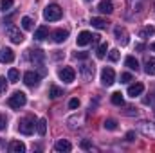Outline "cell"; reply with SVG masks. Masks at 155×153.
<instances>
[{"label": "cell", "mask_w": 155, "mask_h": 153, "mask_svg": "<svg viewBox=\"0 0 155 153\" xmlns=\"http://www.w3.org/2000/svg\"><path fill=\"white\" fill-rule=\"evenodd\" d=\"M61 15H63V11H61V7L58 4H51V5H47L43 9V18L47 22H56V20L61 18Z\"/></svg>", "instance_id": "6da1fadb"}, {"label": "cell", "mask_w": 155, "mask_h": 153, "mask_svg": "<svg viewBox=\"0 0 155 153\" xmlns=\"http://www.w3.org/2000/svg\"><path fill=\"white\" fill-rule=\"evenodd\" d=\"M36 121H35V117H24V119H20V122H18V130H20V133H24V135H31L33 132H35V124Z\"/></svg>", "instance_id": "7a4b0ae2"}, {"label": "cell", "mask_w": 155, "mask_h": 153, "mask_svg": "<svg viewBox=\"0 0 155 153\" xmlns=\"http://www.w3.org/2000/svg\"><path fill=\"white\" fill-rule=\"evenodd\" d=\"M25 103H27V96L24 94V92H15L9 99H7V105L11 106V108H22V106H25Z\"/></svg>", "instance_id": "3957f363"}, {"label": "cell", "mask_w": 155, "mask_h": 153, "mask_svg": "<svg viewBox=\"0 0 155 153\" xmlns=\"http://www.w3.org/2000/svg\"><path fill=\"white\" fill-rule=\"evenodd\" d=\"M114 81H116V72H114V69H112V67H105V69L101 70V83H103L105 86H110V85H114Z\"/></svg>", "instance_id": "277c9868"}, {"label": "cell", "mask_w": 155, "mask_h": 153, "mask_svg": "<svg viewBox=\"0 0 155 153\" xmlns=\"http://www.w3.org/2000/svg\"><path fill=\"white\" fill-rule=\"evenodd\" d=\"M58 76H60V79H61L63 83H72L74 77H76V70H74L72 67H61V69L58 70Z\"/></svg>", "instance_id": "5b68a950"}, {"label": "cell", "mask_w": 155, "mask_h": 153, "mask_svg": "<svg viewBox=\"0 0 155 153\" xmlns=\"http://www.w3.org/2000/svg\"><path fill=\"white\" fill-rule=\"evenodd\" d=\"M137 126H139L141 133H144V135H146V137H150V139H155V124H153V122H148V121H141Z\"/></svg>", "instance_id": "8992f818"}, {"label": "cell", "mask_w": 155, "mask_h": 153, "mask_svg": "<svg viewBox=\"0 0 155 153\" xmlns=\"http://www.w3.org/2000/svg\"><path fill=\"white\" fill-rule=\"evenodd\" d=\"M7 36H9V40H11L13 43H22V41H24L22 31H20L18 27H15V25H9V27H7Z\"/></svg>", "instance_id": "52a82bcc"}, {"label": "cell", "mask_w": 155, "mask_h": 153, "mask_svg": "<svg viewBox=\"0 0 155 153\" xmlns=\"http://www.w3.org/2000/svg\"><path fill=\"white\" fill-rule=\"evenodd\" d=\"M24 83H25L27 86H31V88L38 86V83H40V72H33V70L25 72V74H24Z\"/></svg>", "instance_id": "ba28073f"}, {"label": "cell", "mask_w": 155, "mask_h": 153, "mask_svg": "<svg viewBox=\"0 0 155 153\" xmlns=\"http://www.w3.org/2000/svg\"><path fill=\"white\" fill-rule=\"evenodd\" d=\"M114 34H116V40L123 45V47H124V45H128V41H130V40H128V31H126L124 27H121V25L116 27V29H114Z\"/></svg>", "instance_id": "9c48e42d"}, {"label": "cell", "mask_w": 155, "mask_h": 153, "mask_svg": "<svg viewBox=\"0 0 155 153\" xmlns=\"http://www.w3.org/2000/svg\"><path fill=\"white\" fill-rule=\"evenodd\" d=\"M79 74H81V77L85 79V81H90L92 77H94V67L92 65H81L79 67Z\"/></svg>", "instance_id": "30bf717a"}, {"label": "cell", "mask_w": 155, "mask_h": 153, "mask_svg": "<svg viewBox=\"0 0 155 153\" xmlns=\"http://www.w3.org/2000/svg\"><path fill=\"white\" fill-rule=\"evenodd\" d=\"M143 92H144V85H143V83H134V85L128 86V96H130V97H137V96H141Z\"/></svg>", "instance_id": "8fae6325"}, {"label": "cell", "mask_w": 155, "mask_h": 153, "mask_svg": "<svg viewBox=\"0 0 155 153\" xmlns=\"http://www.w3.org/2000/svg\"><path fill=\"white\" fill-rule=\"evenodd\" d=\"M15 60V52L9 49V47H4L2 50H0V61L2 63H11Z\"/></svg>", "instance_id": "7c38bea8"}, {"label": "cell", "mask_w": 155, "mask_h": 153, "mask_svg": "<svg viewBox=\"0 0 155 153\" xmlns=\"http://www.w3.org/2000/svg\"><path fill=\"white\" fill-rule=\"evenodd\" d=\"M67 38H69V31H67V29H56V31L52 33V40H54L56 43H63Z\"/></svg>", "instance_id": "4fadbf2b"}, {"label": "cell", "mask_w": 155, "mask_h": 153, "mask_svg": "<svg viewBox=\"0 0 155 153\" xmlns=\"http://www.w3.org/2000/svg\"><path fill=\"white\" fill-rule=\"evenodd\" d=\"M78 45L79 47H85V45H88L90 41H92V34L88 33V31H81L79 34H78Z\"/></svg>", "instance_id": "5bb4252c"}, {"label": "cell", "mask_w": 155, "mask_h": 153, "mask_svg": "<svg viewBox=\"0 0 155 153\" xmlns=\"http://www.w3.org/2000/svg\"><path fill=\"white\" fill-rule=\"evenodd\" d=\"M97 9H99L103 15H112V13H114V4H112L110 0H103V2H99Z\"/></svg>", "instance_id": "9a60e30c"}, {"label": "cell", "mask_w": 155, "mask_h": 153, "mask_svg": "<svg viewBox=\"0 0 155 153\" xmlns=\"http://www.w3.org/2000/svg\"><path fill=\"white\" fill-rule=\"evenodd\" d=\"M54 150L56 151H60V153H67V151H71L72 150V146H71V142L69 141H65V139H61V141H58L56 144H54Z\"/></svg>", "instance_id": "2e32d148"}, {"label": "cell", "mask_w": 155, "mask_h": 153, "mask_svg": "<svg viewBox=\"0 0 155 153\" xmlns=\"http://www.w3.org/2000/svg\"><path fill=\"white\" fill-rule=\"evenodd\" d=\"M29 52H31V60H33L36 65H43V60H45V54H43V50L35 49V50H29Z\"/></svg>", "instance_id": "e0dca14e"}, {"label": "cell", "mask_w": 155, "mask_h": 153, "mask_svg": "<svg viewBox=\"0 0 155 153\" xmlns=\"http://www.w3.org/2000/svg\"><path fill=\"white\" fill-rule=\"evenodd\" d=\"M90 24H92V27H96V29H107V27H108V20H107V18H99V16H94V18L90 20Z\"/></svg>", "instance_id": "ac0fdd59"}, {"label": "cell", "mask_w": 155, "mask_h": 153, "mask_svg": "<svg viewBox=\"0 0 155 153\" xmlns=\"http://www.w3.org/2000/svg\"><path fill=\"white\" fill-rule=\"evenodd\" d=\"M9 151L24 153V151H25V144H24V142H20V141H13V142L9 144Z\"/></svg>", "instance_id": "d6986e66"}, {"label": "cell", "mask_w": 155, "mask_h": 153, "mask_svg": "<svg viewBox=\"0 0 155 153\" xmlns=\"http://www.w3.org/2000/svg\"><path fill=\"white\" fill-rule=\"evenodd\" d=\"M49 38V29L45 27V25H41V27H38L36 31H35V40H38V41H41V40Z\"/></svg>", "instance_id": "ffe728a7"}, {"label": "cell", "mask_w": 155, "mask_h": 153, "mask_svg": "<svg viewBox=\"0 0 155 153\" xmlns=\"http://www.w3.org/2000/svg\"><path fill=\"white\" fill-rule=\"evenodd\" d=\"M124 65H126V67H128L130 70H135V72L139 70V61H137V60H135L134 56H128V58L124 60Z\"/></svg>", "instance_id": "44dd1931"}, {"label": "cell", "mask_w": 155, "mask_h": 153, "mask_svg": "<svg viewBox=\"0 0 155 153\" xmlns=\"http://www.w3.org/2000/svg\"><path fill=\"white\" fill-rule=\"evenodd\" d=\"M144 72H146L148 76H155V58H148V60H146Z\"/></svg>", "instance_id": "7402d4cb"}, {"label": "cell", "mask_w": 155, "mask_h": 153, "mask_svg": "<svg viewBox=\"0 0 155 153\" xmlns=\"http://www.w3.org/2000/svg\"><path fill=\"white\" fill-rule=\"evenodd\" d=\"M152 34H155L153 25H146V27H143V29L139 31V38H148V36H152Z\"/></svg>", "instance_id": "603a6c76"}, {"label": "cell", "mask_w": 155, "mask_h": 153, "mask_svg": "<svg viewBox=\"0 0 155 153\" xmlns=\"http://www.w3.org/2000/svg\"><path fill=\"white\" fill-rule=\"evenodd\" d=\"M49 96H51L52 99H56V97H60V96H63V90H61L60 86H56V85H52V86L49 88Z\"/></svg>", "instance_id": "cb8c5ba5"}, {"label": "cell", "mask_w": 155, "mask_h": 153, "mask_svg": "<svg viewBox=\"0 0 155 153\" xmlns=\"http://www.w3.org/2000/svg\"><path fill=\"white\" fill-rule=\"evenodd\" d=\"M36 130H38V133L43 137L45 135V132H47V121L45 119H38V122H36Z\"/></svg>", "instance_id": "d4e9b609"}, {"label": "cell", "mask_w": 155, "mask_h": 153, "mask_svg": "<svg viewBox=\"0 0 155 153\" xmlns=\"http://www.w3.org/2000/svg\"><path fill=\"white\" fill-rule=\"evenodd\" d=\"M107 50H108V43H101L97 47V50H96V56L97 58H105L107 56Z\"/></svg>", "instance_id": "484cf974"}, {"label": "cell", "mask_w": 155, "mask_h": 153, "mask_svg": "<svg viewBox=\"0 0 155 153\" xmlns=\"http://www.w3.org/2000/svg\"><path fill=\"white\" fill-rule=\"evenodd\" d=\"M112 103H114L116 106H123L124 101H123V94H121V92H114V94H112Z\"/></svg>", "instance_id": "4316f807"}, {"label": "cell", "mask_w": 155, "mask_h": 153, "mask_svg": "<svg viewBox=\"0 0 155 153\" xmlns=\"http://www.w3.org/2000/svg\"><path fill=\"white\" fill-rule=\"evenodd\" d=\"M7 77H9V81H11V83H16V81L20 79V72H18L16 69H11V70L7 72Z\"/></svg>", "instance_id": "83f0119b"}, {"label": "cell", "mask_w": 155, "mask_h": 153, "mask_svg": "<svg viewBox=\"0 0 155 153\" xmlns=\"http://www.w3.org/2000/svg\"><path fill=\"white\" fill-rule=\"evenodd\" d=\"M103 126H105V130H110V132H112V130L117 128V121L116 119H107V121L103 122Z\"/></svg>", "instance_id": "f1b7e54d"}, {"label": "cell", "mask_w": 155, "mask_h": 153, "mask_svg": "<svg viewBox=\"0 0 155 153\" xmlns=\"http://www.w3.org/2000/svg\"><path fill=\"white\" fill-rule=\"evenodd\" d=\"M22 27H24L25 31H31V29H33V18L24 16V18H22Z\"/></svg>", "instance_id": "f546056e"}, {"label": "cell", "mask_w": 155, "mask_h": 153, "mask_svg": "<svg viewBox=\"0 0 155 153\" xmlns=\"http://www.w3.org/2000/svg\"><path fill=\"white\" fill-rule=\"evenodd\" d=\"M13 4H15V0H2V2H0V9L5 13V11H9V9L13 7Z\"/></svg>", "instance_id": "4dcf8cb0"}, {"label": "cell", "mask_w": 155, "mask_h": 153, "mask_svg": "<svg viewBox=\"0 0 155 153\" xmlns=\"http://www.w3.org/2000/svg\"><path fill=\"white\" fill-rule=\"evenodd\" d=\"M130 4H132V9H134L135 13L143 9V0H130Z\"/></svg>", "instance_id": "1f68e13d"}, {"label": "cell", "mask_w": 155, "mask_h": 153, "mask_svg": "<svg viewBox=\"0 0 155 153\" xmlns=\"http://www.w3.org/2000/svg\"><path fill=\"white\" fill-rule=\"evenodd\" d=\"M108 60H110V61H117V60H119V50H117V49H112V50L108 52Z\"/></svg>", "instance_id": "d6a6232c"}, {"label": "cell", "mask_w": 155, "mask_h": 153, "mask_svg": "<svg viewBox=\"0 0 155 153\" xmlns=\"http://www.w3.org/2000/svg\"><path fill=\"white\" fill-rule=\"evenodd\" d=\"M69 108H71V110H76V108H79V99H78V97H72V99L69 101Z\"/></svg>", "instance_id": "836d02e7"}, {"label": "cell", "mask_w": 155, "mask_h": 153, "mask_svg": "<svg viewBox=\"0 0 155 153\" xmlns=\"http://www.w3.org/2000/svg\"><path fill=\"white\" fill-rule=\"evenodd\" d=\"M79 146H81V150H92V148H94V146H92V142H90V141H87V139H83Z\"/></svg>", "instance_id": "e575fe53"}, {"label": "cell", "mask_w": 155, "mask_h": 153, "mask_svg": "<svg viewBox=\"0 0 155 153\" xmlns=\"http://www.w3.org/2000/svg\"><path fill=\"white\" fill-rule=\"evenodd\" d=\"M130 81H132V74H128V72L121 74V83H130Z\"/></svg>", "instance_id": "d590c367"}, {"label": "cell", "mask_w": 155, "mask_h": 153, "mask_svg": "<svg viewBox=\"0 0 155 153\" xmlns=\"http://www.w3.org/2000/svg\"><path fill=\"white\" fill-rule=\"evenodd\" d=\"M5 88H7V81L5 77H0V92H5Z\"/></svg>", "instance_id": "8d00e7d4"}, {"label": "cell", "mask_w": 155, "mask_h": 153, "mask_svg": "<svg viewBox=\"0 0 155 153\" xmlns=\"http://www.w3.org/2000/svg\"><path fill=\"white\" fill-rule=\"evenodd\" d=\"M5 126H7V119H5V115L0 114V130H4Z\"/></svg>", "instance_id": "74e56055"}, {"label": "cell", "mask_w": 155, "mask_h": 153, "mask_svg": "<svg viewBox=\"0 0 155 153\" xmlns=\"http://www.w3.org/2000/svg\"><path fill=\"white\" fill-rule=\"evenodd\" d=\"M74 56H76V58H79V60H87V58H88V52H76Z\"/></svg>", "instance_id": "f35d334b"}, {"label": "cell", "mask_w": 155, "mask_h": 153, "mask_svg": "<svg viewBox=\"0 0 155 153\" xmlns=\"http://www.w3.org/2000/svg\"><path fill=\"white\" fill-rule=\"evenodd\" d=\"M126 141H135V132H128L126 133Z\"/></svg>", "instance_id": "ab89813d"}, {"label": "cell", "mask_w": 155, "mask_h": 153, "mask_svg": "<svg viewBox=\"0 0 155 153\" xmlns=\"http://www.w3.org/2000/svg\"><path fill=\"white\" fill-rule=\"evenodd\" d=\"M135 50H139V52L144 50V43H137V45H135Z\"/></svg>", "instance_id": "60d3db41"}, {"label": "cell", "mask_w": 155, "mask_h": 153, "mask_svg": "<svg viewBox=\"0 0 155 153\" xmlns=\"http://www.w3.org/2000/svg\"><path fill=\"white\" fill-rule=\"evenodd\" d=\"M152 49H153V50H155V41H153V43H152Z\"/></svg>", "instance_id": "b9f144b4"}]
</instances>
